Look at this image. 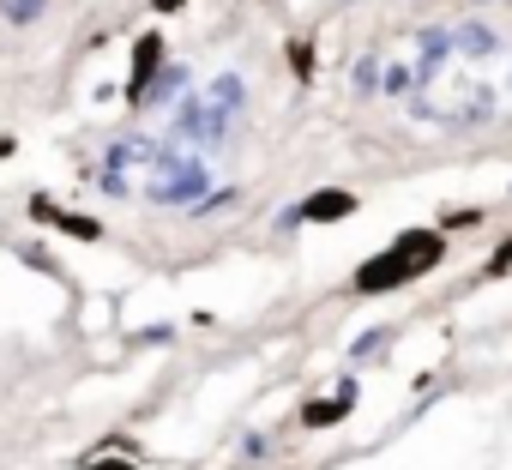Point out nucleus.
<instances>
[{"label": "nucleus", "mask_w": 512, "mask_h": 470, "mask_svg": "<svg viewBox=\"0 0 512 470\" xmlns=\"http://www.w3.org/2000/svg\"><path fill=\"white\" fill-rule=\"evenodd\" d=\"M440 254H446V242H440L434 229H410V235H398V242H392L380 260H368V266L356 272V290H362V296L398 290V284H410V278L434 272V266H440Z\"/></svg>", "instance_id": "1"}, {"label": "nucleus", "mask_w": 512, "mask_h": 470, "mask_svg": "<svg viewBox=\"0 0 512 470\" xmlns=\"http://www.w3.org/2000/svg\"><path fill=\"white\" fill-rule=\"evenodd\" d=\"M350 211H356V199H350V193H314L302 217H314V223H326V217H350Z\"/></svg>", "instance_id": "2"}, {"label": "nucleus", "mask_w": 512, "mask_h": 470, "mask_svg": "<svg viewBox=\"0 0 512 470\" xmlns=\"http://www.w3.org/2000/svg\"><path fill=\"white\" fill-rule=\"evenodd\" d=\"M157 61H163V37H139V49H133V85H145L157 73Z\"/></svg>", "instance_id": "3"}, {"label": "nucleus", "mask_w": 512, "mask_h": 470, "mask_svg": "<svg viewBox=\"0 0 512 470\" xmlns=\"http://www.w3.org/2000/svg\"><path fill=\"white\" fill-rule=\"evenodd\" d=\"M344 410H350V392H338V398H326V404L314 398V404L302 410V422H308V428H332V422H338Z\"/></svg>", "instance_id": "4"}, {"label": "nucleus", "mask_w": 512, "mask_h": 470, "mask_svg": "<svg viewBox=\"0 0 512 470\" xmlns=\"http://www.w3.org/2000/svg\"><path fill=\"white\" fill-rule=\"evenodd\" d=\"M37 217H55V229L79 235V242H97V223H91V217H67V211H55V205H43V199H37Z\"/></svg>", "instance_id": "5"}, {"label": "nucleus", "mask_w": 512, "mask_h": 470, "mask_svg": "<svg viewBox=\"0 0 512 470\" xmlns=\"http://www.w3.org/2000/svg\"><path fill=\"white\" fill-rule=\"evenodd\" d=\"M85 470H139V464H133V458H91Z\"/></svg>", "instance_id": "6"}]
</instances>
